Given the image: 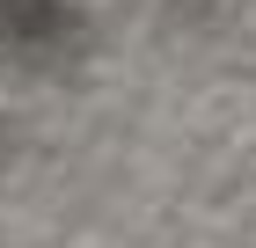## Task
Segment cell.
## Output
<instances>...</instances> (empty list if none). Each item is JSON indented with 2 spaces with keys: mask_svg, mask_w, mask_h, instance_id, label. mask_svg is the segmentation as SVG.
Instances as JSON below:
<instances>
[{
  "mask_svg": "<svg viewBox=\"0 0 256 248\" xmlns=\"http://www.w3.org/2000/svg\"><path fill=\"white\" fill-rule=\"evenodd\" d=\"M0 29L15 51H52L74 29V15H66V0H0Z\"/></svg>",
  "mask_w": 256,
  "mask_h": 248,
  "instance_id": "obj_1",
  "label": "cell"
}]
</instances>
